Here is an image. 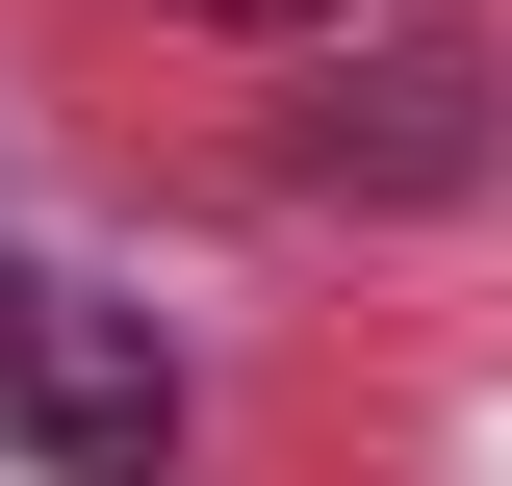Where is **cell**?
Instances as JSON below:
<instances>
[{
  "instance_id": "cell-1",
  "label": "cell",
  "mask_w": 512,
  "mask_h": 486,
  "mask_svg": "<svg viewBox=\"0 0 512 486\" xmlns=\"http://www.w3.org/2000/svg\"><path fill=\"white\" fill-rule=\"evenodd\" d=\"M0 461H52V486H154V461H180V333H154V307H103L77 256H0Z\"/></svg>"
},
{
  "instance_id": "cell-2",
  "label": "cell",
  "mask_w": 512,
  "mask_h": 486,
  "mask_svg": "<svg viewBox=\"0 0 512 486\" xmlns=\"http://www.w3.org/2000/svg\"><path fill=\"white\" fill-rule=\"evenodd\" d=\"M487 128H512V77L487 52H436V26H410V52H308V103H282V180H487Z\"/></svg>"
},
{
  "instance_id": "cell-3",
  "label": "cell",
  "mask_w": 512,
  "mask_h": 486,
  "mask_svg": "<svg viewBox=\"0 0 512 486\" xmlns=\"http://www.w3.org/2000/svg\"><path fill=\"white\" fill-rule=\"evenodd\" d=\"M180 26H282V52H333V26H384V0H180Z\"/></svg>"
}]
</instances>
